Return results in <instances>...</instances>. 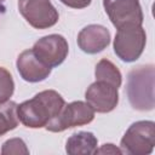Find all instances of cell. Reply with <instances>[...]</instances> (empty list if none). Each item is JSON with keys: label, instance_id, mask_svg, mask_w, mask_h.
<instances>
[{"label": "cell", "instance_id": "cell-1", "mask_svg": "<svg viewBox=\"0 0 155 155\" xmlns=\"http://www.w3.org/2000/svg\"><path fill=\"white\" fill-rule=\"evenodd\" d=\"M65 104L64 98L54 90H45L31 99L17 105L18 120L29 128H41L56 117Z\"/></svg>", "mask_w": 155, "mask_h": 155}, {"label": "cell", "instance_id": "cell-2", "mask_svg": "<svg viewBox=\"0 0 155 155\" xmlns=\"http://www.w3.org/2000/svg\"><path fill=\"white\" fill-rule=\"evenodd\" d=\"M154 65L133 68L127 76L126 93L133 109L148 111L154 109Z\"/></svg>", "mask_w": 155, "mask_h": 155}, {"label": "cell", "instance_id": "cell-3", "mask_svg": "<svg viewBox=\"0 0 155 155\" xmlns=\"http://www.w3.org/2000/svg\"><path fill=\"white\" fill-rule=\"evenodd\" d=\"M147 34L142 25L126 24L117 29L114 39V52L124 62H134L143 53Z\"/></svg>", "mask_w": 155, "mask_h": 155}, {"label": "cell", "instance_id": "cell-4", "mask_svg": "<svg viewBox=\"0 0 155 155\" xmlns=\"http://www.w3.org/2000/svg\"><path fill=\"white\" fill-rule=\"evenodd\" d=\"M155 145V122L149 120L133 122L125 132L120 148L130 155H148Z\"/></svg>", "mask_w": 155, "mask_h": 155}, {"label": "cell", "instance_id": "cell-5", "mask_svg": "<svg viewBox=\"0 0 155 155\" xmlns=\"http://www.w3.org/2000/svg\"><path fill=\"white\" fill-rule=\"evenodd\" d=\"M94 119V110L87 102L75 101L64 104L61 113L50 120L45 128L50 132H62L70 127L82 126L92 122Z\"/></svg>", "mask_w": 155, "mask_h": 155}, {"label": "cell", "instance_id": "cell-6", "mask_svg": "<svg viewBox=\"0 0 155 155\" xmlns=\"http://www.w3.org/2000/svg\"><path fill=\"white\" fill-rule=\"evenodd\" d=\"M22 17L35 29L53 27L59 18L58 11L50 0H18Z\"/></svg>", "mask_w": 155, "mask_h": 155}, {"label": "cell", "instance_id": "cell-7", "mask_svg": "<svg viewBox=\"0 0 155 155\" xmlns=\"http://www.w3.org/2000/svg\"><path fill=\"white\" fill-rule=\"evenodd\" d=\"M104 10L115 28L126 24L142 25L144 16L138 0H103Z\"/></svg>", "mask_w": 155, "mask_h": 155}, {"label": "cell", "instance_id": "cell-8", "mask_svg": "<svg viewBox=\"0 0 155 155\" xmlns=\"http://www.w3.org/2000/svg\"><path fill=\"white\" fill-rule=\"evenodd\" d=\"M31 50L41 62L53 68L64 62L69 52V46L64 36L59 34H50L39 39Z\"/></svg>", "mask_w": 155, "mask_h": 155}, {"label": "cell", "instance_id": "cell-9", "mask_svg": "<svg viewBox=\"0 0 155 155\" xmlns=\"http://www.w3.org/2000/svg\"><path fill=\"white\" fill-rule=\"evenodd\" d=\"M86 102L97 113H110L119 103L117 87L105 81L96 80L85 92Z\"/></svg>", "mask_w": 155, "mask_h": 155}, {"label": "cell", "instance_id": "cell-10", "mask_svg": "<svg viewBox=\"0 0 155 155\" xmlns=\"http://www.w3.org/2000/svg\"><path fill=\"white\" fill-rule=\"evenodd\" d=\"M16 65L21 78L28 82H39L45 80L51 74L52 69L51 67L41 62L35 56L31 48L23 51L18 56Z\"/></svg>", "mask_w": 155, "mask_h": 155}, {"label": "cell", "instance_id": "cell-11", "mask_svg": "<svg viewBox=\"0 0 155 155\" xmlns=\"http://www.w3.org/2000/svg\"><path fill=\"white\" fill-rule=\"evenodd\" d=\"M110 44L109 30L99 24H90L81 29L78 35V45L85 53L94 54L108 47Z\"/></svg>", "mask_w": 155, "mask_h": 155}, {"label": "cell", "instance_id": "cell-12", "mask_svg": "<svg viewBox=\"0 0 155 155\" xmlns=\"http://www.w3.org/2000/svg\"><path fill=\"white\" fill-rule=\"evenodd\" d=\"M98 139L92 132L80 131L71 134L65 144V151L69 155H90L96 154Z\"/></svg>", "mask_w": 155, "mask_h": 155}, {"label": "cell", "instance_id": "cell-13", "mask_svg": "<svg viewBox=\"0 0 155 155\" xmlns=\"http://www.w3.org/2000/svg\"><path fill=\"white\" fill-rule=\"evenodd\" d=\"M94 75H96V80L105 81L117 88L121 86L122 76H121L120 70L111 61L107 58H102L97 63L96 69H94Z\"/></svg>", "mask_w": 155, "mask_h": 155}, {"label": "cell", "instance_id": "cell-14", "mask_svg": "<svg viewBox=\"0 0 155 155\" xmlns=\"http://www.w3.org/2000/svg\"><path fill=\"white\" fill-rule=\"evenodd\" d=\"M17 105L18 104L12 101L0 103V136L18 126L19 120L17 115Z\"/></svg>", "mask_w": 155, "mask_h": 155}, {"label": "cell", "instance_id": "cell-15", "mask_svg": "<svg viewBox=\"0 0 155 155\" xmlns=\"http://www.w3.org/2000/svg\"><path fill=\"white\" fill-rule=\"evenodd\" d=\"M15 91V82L10 71L0 67V103H5L10 99Z\"/></svg>", "mask_w": 155, "mask_h": 155}, {"label": "cell", "instance_id": "cell-16", "mask_svg": "<svg viewBox=\"0 0 155 155\" xmlns=\"http://www.w3.org/2000/svg\"><path fill=\"white\" fill-rule=\"evenodd\" d=\"M1 154H4V155H11V154H15V155H18V154L28 155L29 154V149L27 148V145H25L23 139H21V138H11V139L6 140L2 144Z\"/></svg>", "mask_w": 155, "mask_h": 155}, {"label": "cell", "instance_id": "cell-17", "mask_svg": "<svg viewBox=\"0 0 155 155\" xmlns=\"http://www.w3.org/2000/svg\"><path fill=\"white\" fill-rule=\"evenodd\" d=\"M59 1L71 8H85L91 4L92 0H59Z\"/></svg>", "mask_w": 155, "mask_h": 155}, {"label": "cell", "instance_id": "cell-18", "mask_svg": "<svg viewBox=\"0 0 155 155\" xmlns=\"http://www.w3.org/2000/svg\"><path fill=\"white\" fill-rule=\"evenodd\" d=\"M96 153H107V154H109V153H111V154H121L122 151H121V149H119V148H116L114 144H104V145H102V148L101 149H97L96 150Z\"/></svg>", "mask_w": 155, "mask_h": 155}, {"label": "cell", "instance_id": "cell-19", "mask_svg": "<svg viewBox=\"0 0 155 155\" xmlns=\"http://www.w3.org/2000/svg\"><path fill=\"white\" fill-rule=\"evenodd\" d=\"M4 1H5V0H0V5H1V4H4Z\"/></svg>", "mask_w": 155, "mask_h": 155}]
</instances>
